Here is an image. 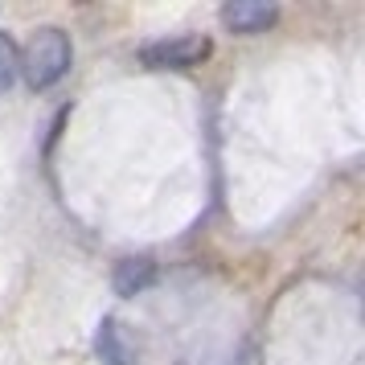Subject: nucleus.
I'll list each match as a JSON object with an SVG mask.
<instances>
[{"mask_svg":"<svg viewBox=\"0 0 365 365\" xmlns=\"http://www.w3.org/2000/svg\"><path fill=\"white\" fill-rule=\"evenodd\" d=\"M210 37L197 34H181V37H165V41H148L140 50V62L148 70H189L210 58Z\"/></svg>","mask_w":365,"mask_h":365,"instance_id":"nucleus-2","label":"nucleus"},{"mask_svg":"<svg viewBox=\"0 0 365 365\" xmlns=\"http://www.w3.org/2000/svg\"><path fill=\"white\" fill-rule=\"evenodd\" d=\"M70 62H74L70 37L62 29L46 25L21 50V78L29 83V91H50V86H58L70 74Z\"/></svg>","mask_w":365,"mask_h":365,"instance_id":"nucleus-1","label":"nucleus"},{"mask_svg":"<svg viewBox=\"0 0 365 365\" xmlns=\"http://www.w3.org/2000/svg\"><path fill=\"white\" fill-rule=\"evenodd\" d=\"M152 279H156V267H152V259H123V263L115 267V296H140L144 287H152Z\"/></svg>","mask_w":365,"mask_h":365,"instance_id":"nucleus-4","label":"nucleus"},{"mask_svg":"<svg viewBox=\"0 0 365 365\" xmlns=\"http://www.w3.org/2000/svg\"><path fill=\"white\" fill-rule=\"evenodd\" d=\"M279 21V9L275 4H250V0H238V4H226L222 9V25L230 29V34H263V29H271Z\"/></svg>","mask_w":365,"mask_h":365,"instance_id":"nucleus-3","label":"nucleus"},{"mask_svg":"<svg viewBox=\"0 0 365 365\" xmlns=\"http://www.w3.org/2000/svg\"><path fill=\"white\" fill-rule=\"evenodd\" d=\"M95 349H99L103 365H135L132 349H128V341H123V329H119L111 316H107V320L99 324V332H95Z\"/></svg>","mask_w":365,"mask_h":365,"instance_id":"nucleus-5","label":"nucleus"},{"mask_svg":"<svg viewBox=\"0 0 365 365\" xmlns=\"http://www.w3.org/2000/svg\"><path fill=\"white\" fill-rule=\"evenodd\" d=\"M17 74H21V50H17V41H13L9 34H0V95L17 83Z\"/></svg>","mask_w":365,"mask_h":365,"instance_id":"nucleus-6","label":"nucleus"}]
</instances>
